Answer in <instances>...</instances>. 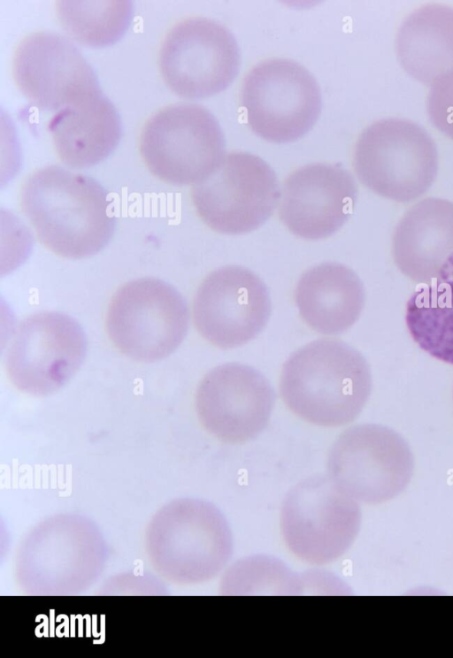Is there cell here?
Instances as JSON below:
<instances>
[{"label":"cell","mask_w":453,"mask_h":658,"mask_svg":"<svg viewBox=\"0 0 453 658\" xmlns=\"http://www.w3.org/2000/svg\"><path fill=\"white\" fill-rule=\"evenodd\" d=\"M271 299L263 280L236 265L211 272L194 298L193 319L198 333L223 349L256 338L271 315Z\"/></svg>","instance_id":"obj_12"},{"label":"cell","mask_w":453,"mask_h":658,"mask_svg":"<svg viewBox=\"0 0 453 658\" xmlns=\"http://www.w3.org/2000/svg\"><path fill=\"white\" fill-rule=\"evenodd\" d=\"M396 55L403 70L427 86L453 71V7L431 4L412 11L398 30Z\"/></svg>","instance_id":"obj_19"},{"label":"cell","mask_w":453,"mask_h":658,"mask_svg":"<svg viewBox=\"0 0 453 658\" xmlns=\"http://www.w3.org/2000/svg\"><path fill=\"white\" fill-rule=\"evenodd\" d=\"M225 138L214 115L203 106L176 103L158 111L145 123L140 140L149 170L173 185H195L219 166Z\"/></svg>","instance_id":"obj_5"},{"label":"cell","mask_w":453,"mask_h":658,"mask_svg":"<svg viewBox=\"0 0 453 658\" xmlns=\"http://www.w3.org/2000/svg\"><path fill=\"white\" fill-rule=\"evenodd\" d=\"M280 190L273 168L248 152L226 154L216 170L193 185L191 195L201 219L212 230L242 234L258 228L273 213Z\"/></svg>","instance_id":"obj_9"},{"label":"cell","mask_w":453,"mask_h":658,"mask_svg":"<svg viewBox=\"0 0 453 658\" xmlns=\"http://www.w3.org/2000/svg\"><path fill=\"white\" fill-rule=\"evenodd\" d=\"M280 390L288 408L302 419L341 426L362 411L371 394L372 374L357 349L340 340L319 339L287 359Z\"/></svg>","instance_id":"obj_2"},{"label":"cell","mask_w":453,"mask_h":658,"mask_svg":"<svg viewBox=\"0 0 453 658\" xmlns=\"http://www.w3.org/2000/svg\"><path fill=\"white\" fill-rule=\"evenodd\" d=\"M241 104L250 129L273 142H289L307 134L321 111V93L312 74L300 64L271 58L246 74Z\"/></svg>","instance_id":"obj_8"},{"label":"cell","mask_w":453,"mask_h":658,"mask_svg":"<svg viewBox=\"0 0 453 658\" xmlns=\"http://www.w3.org/2000/svg\"><path fill=\"white\" fill-rule=\"evenodd\" d=\"M274 392L256 369L229 363L209 371L196 394V409L205 430L226 443L256 438L267 425Z\"/></svg>","instance_id":"obj_14"},{"label":"cell","mask_w":453,"mask_h":658,"mask_svg":"<svg viewBox=\"0 0 453 658\" xmlns=\"http://www.w3.org/2000/svg\"><path fill=\"white\" fill-rule=\"evenodd\" d=\"M426 111L432 124L453 140V71L431 85Z\"/></svg>","instance_id":"obj_23"},{"label":"cell","mask_w":453,"mask_h":658,"mask_svg":"<svg viewBox=\"0 0 453 658\" xmlns=\"http://www.w3.org/2000/svg\"><path fill=\"white\" fill-rule=\"evenodd\" d=\"M49 130L60 159L81 169L97 164L115 149L121 124L115 106L100 91L58 111Z\"/></svg>","instance_id":"obj_17"},{"label":"cell","mask_w":453,"mask_h":658,"mask_svg":"<svg viewBox=\"0 0 453 658\" xmlns=\"http://www.w3.org/2000/svg\"><path fill=\"white\" fill-rule=\"evenodd\" d=\"M20 202L41 242L61 256H91L112 237L116 218L111 200L91 177L45 166L24 182Z\"/></svg>","instance_id":"obj_1"},{"label":"cell","mask_w":453,"mask_h":658,"mask_svg":"<svg viewBox=\"0 0 453 658\" xmlns=\"http://www.w3.org/2000/svg\"><path fill=\"white\" fill-rule=\"evenodd\" d=\"M241 63L238 43L224 25L194 17L174 25L159 51L166 85L185 98H203L225 90Z\"/></svg>","instance_id":"obj_11"},{"label":"cell","mask_w":453,"mask_h":658,"mask_svg":"<svg viewBox=\"0 0 453 658\" xmlns=\"http://www.w3.org/2000/svg\"><path fill=\"white\" fill-rule=\"evenodd\" d=\"M219 591L224 595H298V574L273 556L249 555L225 569Z\"/></svg>","instance_id":"obj_22"},{"label":"cell","mask_w":453,"mask_h":658,"mask_svg":"<svg viewBox=\"0 0 453 658\" xmlns=\"http://www.w3.org/2000/svg\"><path fill=\"white\" fill-rule=\"evenodd\" d=\"M185 299L172 285L141 278L117 290L109 304L106 327L119 351L140 362H155L171 355L188 329Z\"/></svg>","instance_id":"obj_6"},{"label":"cell","mask_w":453,"mask_h":658,"mask_svg":"<svg viewBox=\"0 0 453 658\" xmlns=\"http://www.w3.org/2000/svg\"><path fill=\"white\" fill-rule=\"evenodd\" d=\"M361 526L358 502L328 477L299 482L283 501L280 528L288 550L300 561L326 565L352 546Z\"/></svg>","instance_id":"obj_4"},{"label":"cell","mask_w":453,"mask_h":658,"mask_svg":"<svg viewBox=\"0 0 453 658\" xmlns=\"http://www.w3.org/2000/svg\"><path fill=\"white\" fill-rule=\"evenodd\" d=\"M405 322L421 349L453 364V253L441 267L434 283L411 295Z\"/></svg>","instance_id":"obj_20"},{"label":"cell","mask_w":453,"mask_h":658,"mask_svg":"<svg viewBox=\"0 0 453 658\" xmlns=\"http://www.w3.org/2000/svg\"><path fill=\"white\" fill-rule=\"evenodd\" d=\"M358 180L380 196L407 203L423 195L438 172V150L429 134L406 119H382L367 126L354 149Z\"/></svg>","instance_id":"obj_3"},{"label":"cell","mask_w":453,"mask_h":658,"mask_svg":"<svg viewBox=\"0 0 453 658\" xmlns=\"http://www.w3.org/2000/svg\"><path fill=\"white\" fill-rule=\"evenodd\" d=\"M86 353V336L75 319L60 312L42 311L17 326L5 355V367L20 391L45 396L69 381Z\"/></svg>","instance_id":"obj_10"},{"label":"cell","mask_w":453,"mask_h":658,"mask_svg":"<svg viewBox=\"0 0 453 658\" xmlns=\"http://www.w3.org/2000/svg\"><path fill=\"white\" fill-rule=\"evenodd\" d=\"M134 5L128 0H61L58 21L72 42L103 48L118 42L129 27Z\"/></svg>","instance_id":"obj_21"},{"label":"cell","mask_w":453,"mask_h":658,"mask_svg":"<svg viewBox=\"0 0 453 658\" xmlns=\"http://www.w3.org/2000/svg\"><path fill=\"white\" fill-rule=\"evenodd\" d=\"M414 458L394 430L364 424L345 430L333 444L327 477L357 502L380 504L402 493L411 481Z\"/></svg>","instance_id":"obj_7"},{"label":"cell","mask_w":453,"mask_h":658,"mask_svg":"<svg viewBox=\"0 0 453 658\" xmlns=\"http://www.w3.org/2000/svg\"><path fill=\"white\" fill-rule=\"evenodd\" d=\"M16 85L35 107L56 112L100 92L97 77L73 42L41 31L18 45L12 64Z\"/></svg>","instance_id":"obj_13"},{"label":"cell","mask_w":453,"mask_h":658,"mask_svg":"<svg viewBox=\"0 0 453 658\" xmlns=\"http://www.w3.org/2000/svg\"><path fill=\"white\" fill-rule=\"evenodd\" d=\"M453 253V203L425 198L401 218L392 237V256L401 272L416 283L435 278Z\"/></svg>","instance_id":"obj_16"},{"label":"cell","mask_w":453,"mask_h":658,"mask_svg":"<svg viewBox=\"0 0 453 658\" xmlns=\"http://www.w3.org/2000/svg\"><path fill=\"white\" fill-rule=\"evenodd\" d=\"M295 302L302 319L322 334H339L358 319L365 289L357 274L335 262L313 266L300 277Z\"/></svg>","instance_id":"obj_18"},{"label":"cell","mask_w":453,"mask_h":658,"mask_svg":"<svg viewBox=\"0 0 453 658\" xmlns=\"http://www.w3.org/2000/svg\"><path fill=\"white\" fill-rule=\"evenodd\" d=\"M357 195L354 177L341 164H306L291 172L283 183L280 218L297 237L325 239L348 221Z\"/></svg>","instance_id":"obj_15"},{"label":"cell","mask_w":453,"mask_h":658,"mask_svg":"<svg viewBox=\"0 0 453 658\" xmlns=\"http://www.w3.org/2000/svg\"><path fill=\"white\" fill-rule=\"evenodd\" d=\"M348 591L342 581L330 572L309 570L298 574V595L344 594Z\"/></svg>","instance_id":"obj_24"}]
</instances>
